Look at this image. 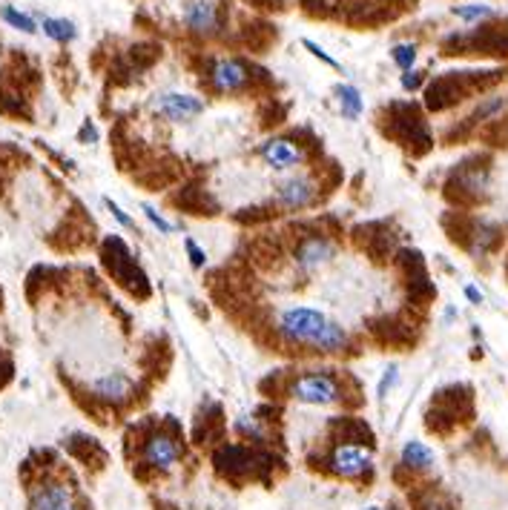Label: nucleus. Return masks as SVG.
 Wrapping results in <instances>:
<instances>
[{"instance_id":"f257e3e1","label":"nucleus","mask_w":508,"mask_h":510,"mask_svg":"<svg viewBox=\"0 0 508 510\" xmlns=\"http://www.w3.org/2000/svg\"><path fill=\"white\" fill-rule=\"evenodd\" d=\"M273 330L284 345L291 347H311L313 353H345L350 345V333L336 318L321 313L308 304H291L276 313Z\"/></svg>"},{"instance_id":"f03ea898","label":"nucleus","mask_w":508,"mask_h":510,"mask_svg":"<svg viewBox=\"0 0 508 510\" xmlns=\"http://www.w3.org/2000/svg\"><path fill=\"white\" fill-rule=\"evenodd\" d=\"M287 396L299 404H311V407H333L345 399V387L331 370H308L299 373V376L287 387Z\"/></svg>"},{"instance_id":"7ed1b4c3","label":"nucleus","mask_w":508,"mask_h":510,"mask_svg":"<svg viewBox=\"0 0 508 510\" xmlns=\"http://www.w3.org/2000/svg\"><path fill=\"white\" fill-rule=\"evenodd\" d=\"M276 207L287 212H299L319 203V181L304 173H287L284 178L276 181L273 186Z\"/></svg>"},{"instance_id":"20e7f679","label":"nucleus","mask_w":508,"mask_h":510,"mask_svg":"<svg viewBox=\"0 0 508 510\" xmlns=\"http://www.w3.org/2000/svg\"><path fill=\"white\" fill-rule=\"evenodd\" d=\"M336 259V241H331L328 235H304L293 250V264L296 273L311 279L316 276L321 267H328Z\"/></svg>"},{"instance_id":"39448f33","label":"nucleus","mask_w":508,"mask_h":510,"mask_svg":"<svg viewBox=\"0 0 508 510\" xmlns=\"http://www.w3.org/2000/svg\"><path fill=\"white\" fill-rule=\"evenodd\" d=\"M328 468L342 479H359L374 468V450L357 445V441H345V445H336L328 456Z\"/></svg>"},{"instance_id":"423d86ee","label":"nucleus","mask_w":508,"mask_h":510,"mask_svg":"<svg viewBox=\"0 0 508 510\" xmlns=\"http://www.w3.org/2000/svg\"><path fill=\"white\" fill-rule=\"evenodd\" d=\"M149 109L161 115L164 121L184 124L205 112V100L198 95H187V92H158V95H152Z\"/></svg>"},{"instance_id":"0eeeda50","label":"nucleus","mask_w":508,"mask_h":510,"mask_svg":"<svg viewBox=\"0 0 508 510\" xmlns=\"http://www.w3.org/2000/svg\"><path fill=\"white\" fill-rule=\"evenodd\" d=\"M29 510H81V505L66 482L43 479L29 490Z\"/></svg>"},{"instance_id":"6e6552de","label":"nucleus","mask_w":508,"mask_h":510,"mask_svg":"<svg viewBox=\"0 0 508 510\" xmlns=\"http://www.w3.org/2000/svg\"><path fill=\"white\" fill-rule=\"evenodd\" d=\"M247 83H250V70L239 58H218L210 66V87L216 92L233 95V92H242Z\"/></svg>"},{"instance_id":"1a4fd4ad","label":"nucleus","mask_w":508,"mask_h":510,"mask_svg":"<svg viewBox=\"0 0 508 510\" xmlns=\"http://www.w3.org/2000/svg\"><path fill=\"white\" fill-rule=\"evenodd\" d=\"M184 456V448L176 436L169 433H152L144 445V465H149L152 470H173Z\"/></svg>"},{"instance_id":"9d476101","label":"nucleus","mask_w":508,"mask_h":510,"mask_svg":"<svg viewBox=\"0 0 508 510\" xmlns=\"http://www.w3.org/2000/svg\"><path fill=\"white\" fill-rule=\"evenodd\" d=\"M90 393L107 404H124L135 393V379L124 370H110L90 382Z\"/></svg>"},{"instance_id":"9b49d317","label":"nucleus","mask_w":508,"mask_h":510,"mask_svg":"<svg viewBox=\"0 0 508 510\" xmlns=\"http://www.w3.org/2000/svg\"><path fill=\"white\" fill-rule=\"evenodd\" d=\"M259 156H262V161L270 169H276V173H284V175L293 173V169H299L302 161H304V152L291 138H270V141H264L259 146Z\"/></svg>"},{"instance_id":"f8f14e48","label":"nucleus","mask_w":508,"mask_h":510,"mask_svg":"<svg viewBox=\"0 0 508 510\" xmlns=\"http://www.w3.org/2000/svg\"><path fill=\"white\" fill-rule=\"evenodd\" d=\"M181 24L184 29H190L193 35H213L222 26L218 18V9L213 0H190L187 6L181 9Z\"/></svg>"},{"instance_id":"ddd939ff","label":"nucleus","mask_w":508,"mask_h":510,"mask_svg":"<svg viewBox=\"0 0 508 510\" xmlns=\"http://www.w3.org/2000/svg\"><path fill=\"white\" fill-rule=\"evenodd\" d=\"M333 95H336L339 112H342L345 121H359L362 112H365V98H362V92H359L357 87H350V83H336Z\"/></svg>"},{"instance_id":"4468645a","label":"nucleus","mask_w":508,"mask_h":510,"mask_svg":"<svg viewBox=\"0 0 508 510\" xmlns=\"http://www.w3.org/2000/svg\"><path fill=\"white\" fill-rule=\"evenodd\" d=\"M399 458H402V465L411 468V470H428V468H434V462H436L434 450L426 445V441H417V439L405 441V448H402Z\"/></svg>"},{"instance_id":"2eb2a0df","label":"nucleus","mask_w":508,"mask_h":510,"mask_svg":"<svg viewBox=\"0 0 508 510\" xmlns=\"http://www.w3.org/2000/svg\"><path fill=\"white\" fill-rule=\"evenodd\" d=\"M233 428H235V433H239V436H244V439H250V441H259V445L270 439L267 421H264L262 416H253V413L239 416V419L233 421Z\"/></svg>"},{"instance_id":"dca6fc26","label":"nucleus","mask_w":508,"mask_h":510,"mask_svg":"<svg viewBox=\"0 0 508 510\" xmlns=\"http://www.w3.org/2000/svg\"><path fill=\"white\" fill-rule=\"evenodd\" d=\"M41 29H43V35L55 43H72L78 38V26L66 18H43Z\"/></svg>"},{"instance_id":"f3484780","label":"nucleus","mask_w":508,"mask_h":510,"mask_svg":"<svg viewBox=\"0 0 508 510\" xmlns=\"http://www.w3.org/2000/svg\"><path fill=\"white\" fill-rule=\"evenodd\" d=\"M0 18H4L12 29L24 32V35H35V32H38L35 18L26 14V12H21V9H14V6H0Z\"/></svg>"},{"instance_id":"a211bd4d","label":"nucleus","mask_w":508,"mask_h":510,"mask_svg":"<svg viewBox=\"0 0 508 510\" xmlns=\"http://www.w3.org/2000/svg\"><path fill=\"white\" fill-rule=\"evenodd\" d=\"M454 18H460V21H468V24H477V21H485L494 14V9L485 6V4H465V6H454L451 9Z\"/></svg>"},{"instance_id":"6ab92c4d","label":"nucleus","mask_w":508,"mask_h":510,"mask_svg":"<svg viewBox=\"0 0 508 510\" xmlns=\"http://www.w3.org/2000/svg\"><path fill=\"white\" fill-rule=\"evenodd\" d=\"M391 58H394V63L399 66L402 72H408L411 66L417 63V43H397L391 49Z\"/></svg>"},{"instance_id":"aec40b11","label":"nucleus","mask_w":508,"mask_h":510,"mask_svg":"<svg viewBox=\"0 0 508 510\" xmlns=\"http://www.w3.org/2000/svg\"><path fill=\"white\" fill-rule=\"evenodd\" d=\"M141 210H144V215H147L149 224L156 227L158 232L169 235V232H176V230H178V224H173V221H169V218H164L156 207H149V203H141Z\"/></svg>"},{"instance_id":"412c9836","label":"nucleus","mask_w":508,"mask_h":510,"mask_svg":"<svg viewBox=\"0 0 508 510\" xmlns=\"http://www.w3.org/2000/svg\"><path fill=\"white\" fill-rule=\"evenodd\" d=\"M302 46L304 49H308V52L316 58V61H321V63H325V66H331V70H336V72H342V63H339L331 52H325V49H321L316 41H311V38H302Z\"/></svg>"},{"instance_id":"4be33fe9","label":"nucleus","mask_w":508,"mask_h":510,"mask_svg":"<svg viewBox=\"0 0 508 510\" xmlns=\"http://www.w3.org/2000/svg\"><path fill=\"white\" fill-rule=\"evenodd\" d=\"M104 203H107V210L112 212V218L118 221V224H121L124 230H129V232H139V224H135V218L121 207V203H115L112 198H104Z\"/></svg>"},{"instance_id":"5701e85b","label":"nucleus","mask_w":508,"mask_h":510,"mask_svg":"<svg viewBox=\"0 0 508 510\" xmlns=\"http://www.w3.org/2000/svg\"><path fill=\"white\" fill-rule=\"evenodd\" d=\"M184 250H187V259H190V264H193V269H201L207 264V252L201 250V244L196 241V238H184Z\"/></svg>"},{"instance_id":"b1692460","label":"nucleus","mask_w":508,"mask_h":510,"mask_svg":"<svg viewBox=\"0 0 508 510\" xmlns=\"http://www.w3.org/2000/svg\"><path fill=\"white\" fill-rule=\"evenodd\" d=\"M397 382H399V370H397V364H391V367H388V370L382 373V379H379V384H377V396H379V401L388 399V393H391Z\"/></svg>"},{"instance_id":"393cba45","label":"nucleus","mask_w":508,"mask_h":510,"mask_svg":"<svg viewBox=\"0 0 508 510\" xmlns=\"http://www.w3.org/2000/svg\"><path fill=\"white\" fill-rule=\"evenodd\" d=\"M422 87V72H414V70H408L402 75V90H408V92H414V90H419Z\"/></svg>"},{"instance_id":"a878e982","label":"nucleus","mask_w":508,"mask_h":510,"mask_svg":"<svg viewBox=\"0 0 508 510\" xmlns=\"http://www.w3.org/2000/svg\"><path fill=\"white\" fill-rule=\"evenodd\" d=\"M465 298H468L471 304H483V290H477L474 284H465Z\"/></svg>"},{"instance_id":"bb28decb","label":"nucleus","mask_w":508,"mask_h":510,"mask_svg":"<svg viewBox=\"0 0 508 510\" xmlns=\"http://www.w3.org/2000/svg\"><path fill=\"white\" fill-rule=\"evenodd\" d=\"M81 141H95V129H92V124L83 127V132H81Z\"/></svg>"},{"instance_id":"cd10ccee","label":"nucleus","mask_w":508,"mask_h":510,"mask_svg":"<svg viewBox=\"0 0 508 510\" xmlns=\"http://www.w3.org/2000/svg\"><path fill=\"white\" fill-rule=\"evenodd\" d=\"M362 510H385V507H379V505H370V507H362Z\"/></svg>"}]
</instances>
